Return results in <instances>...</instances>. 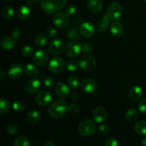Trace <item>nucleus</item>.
Here are the masks:
<instances>
[{
  "instance_id": "nucleus-1",
  "label": "nucleus",
  "mask_w": 146,
  "mask_h": 146,
  "mask_svg": "<svg viewBox=\"0 0 146 146\" xmlns=\"http://www.w3.org/2000/svg\"><path fill=\"white\" fill-rule=\"evenodd\" d=\"M68 111V106L65 101L57 99L51 104L48 108V113L51 118L59 119L63 118Z\"/></svg>"
},
{
  "instance_id": "nucleus-2",
  "label": "nucleus",
  "mask_w": 146,
  "mask_h": 146,
  "mask_svg": "<svg viewBox=\"0 0 146 146\" xmlns=\"http://www.w3.org/2000/svg\"><path fill=\"white\" fill-rule=\"evenodd\" d=\"M66 3V0H41V7L43 11L48 14L59 12Z\"/></svg>"
},
{
  "instance_id": "nucleus-3",
  "label": "nucleus",
  "mask_w": 146,
  "mask_h": 146,
  "mask_svg": "<svg viewBox=\"0 0 146 146\" xmlns=\"http://www.w3.org/2000/svg\"><path fill=\"white\" fill-rule=\"evenodd\" d=\"M78 131L82 136H91L96 131V125L91 120H84L78 125Z\"/></svg>"
},
{
  "instance_id": "nucleus-4",
  "label": "nucleus",
  "mask_w": 146,
  "mask_h": 146,
  "mask_svg": "<svg viewBox=\"0 0 146 146\" xmlns=\"http://www.w3.org/2000/svg\"><path fill=\"white\" fill-rule=\"evenodd\" d=\"M82 51V44L78 41H71L67 43L64 48L65 54L68 57L74 58L80 55Z\"/></svg>"
},
{
  "instance_id": "nucleus-5",
  "label": "nucleus",
  "mask_w": 146,
  "mask_h": 146,
  "mask_svg": "<svg viewBox=\"0 0 146 146\" xmlns=\"http://www.w3.org/2000/svg\"><path fill=\"white\" fill-rule=\"evenodd\" d=\"M122 12L123 9L121 4L117 1H113L108 5L107 9V16L111 21H117L121 17Z\"/></svg>"
},
{
  "instance_id": "nucleus-6",
  "label": "nucleus",
  "mask_w": 146,
  "mask_h": 146,
  "mask_svg": "<svg viewBox=\"0 0 146 146\" xmlns=\"http://www.w3.org/2000/svg\"><path fill=\"white\" fill-rule=\"evenodd\" d=\"M78 65L81 69L85 71H90L95 68L96 65V58L93 56L87 54L84 55L80 58L78 61Z\"/></svg>"
},
{
  "instance_id": "nucleus-7",
  "label": "nucleus",
  "mask_w": 146,
  "mask_h": 146,
  "mask_svg": "<svg viewBox=\"0 0 146 146\" xmlns=\"http://www.w3.org/2000/svg\"><path fill=\"white\" fill-rule=\"evenodd\" d=\"M48 68L51 72L54 74H58L61 73L65 68V62L64 59L60 57H53L48 61Z\"/></svg>"
},
{
  "instance_id": "nucleus-8",
  "label": "nucleus",
  "mask_w": 146,
  "mask_h": 146,
  "mask_svg": "<svg viewBox=\"0 0 146 146\" xmlns=\"http://www.w3.org/2000/svg\"><path fill=\"white\" fill-rule=\"evenodd\" d=\"M53 21L56 27L59 29H64L66 27L69 23V16L66 12L59 11L54 16Z\"/></svg>"
},
{
  "instance_id": "nucleus-9",
  "label": "nucleus",
  "mask_w": 146,
  "mask_h": 146,
  "mask_svg": "<svg viewBox=\"0 0 146 146\" xmlns=\"http://www.w3.org/2000/svg\"><path fill=\"white\" fill-rule=\"evenodd\" d=\"M48 56L46 51L44 49H38L34 53L33 61L37 66H44L48 62Z\"/></svg>"
},
{
  "instance_id": "nucleus-10",
  "label": "nucleus",
  "mask_w": 146,
  "mask_h": 146,
  "mask_svg": "<svg viewBox=\"0 0 146 146\" xmlns=\"http://www.w3.org/2000/svg\"><path fill=\"white\" fill-rule=\"evenodd\" d=\"M52 100V96L48 91H41L36 96V103L41 107H45L49 105Z\"/></svg>"
},
{
  "instance_id": "nucleus-11",
  "label": "nucleus",
  "mask_w": 146,
  "mask_h": 146,
  "mask_svg": "<svg viewBox=\"0 0 146 146\" xmlns=\"http://www.w3.org/2000/svg\"><path fill=\"white\" fill-rule=\"evenodd\" d=\"M64 49V41L59 38H53L48 46V51L52 55L56 56L61 54Z\"/></svg>"
},
{
  "instance_id": "nucleus-12",
  "label": "nucleus",
  "mask_w": 146,
  "mask_h": 146,
  "mask_svg": "<svg viewBox=\"0 0 146 146\" xmlns=\"http://www.w3.org/2000/svg\"><path fill=\"white\" fill-rule=\"evenodd\" d=\"M81 88L84 92L88 94H92L97 91L98 85L95 80L87 78L81 81Z\"/></svg>"
},
{
  "instance_id": "nucleus-13",
  "label": "nucleus",
  "mask_w": 146,
  "mask_h": 146,
  "mask_svg": "<svg viewBox=\"0 0 146 146\" xmlns=\"http://www.w3.org/2000/svg\"><path fill=\"white\" fill-rule=\"evenodd\" d=\"M41 81L38 78H31L27 81L24 89L29 94H34L38 92L41 88Z\"/></svg>"
},
{
  "instance_id": "nucleus-14",
  "label": "nucleus",
  "mask_w": 146,
  "mask_h": 146,
  "mask_svg": "<svg viewBox=\"0 0 146 146\" xmlns=\"http://www.w3.org/2000/svg\"><path fill=\"white\" fill-rule=\"evenodd\" d=\"M23 67L19 64H14L9 67L8 70V76L11 79L18 80L23 75Z\"/></svg>"
},
{
  "instance_id": "nucleus-15",
  "label": "nucleus",
  "mask_w": 146,
  "mask_h": 146,
  "mask_svg": "<svg viewBox=\"0 0 146 146\" xmlns=\"http://www.w3.org/2000/svg\"><path fill=\"white\" fill-rule=\"evenodd\" d=\"M80 34L86 38H90L93 36L95 33V27L91 23L84 22L81 24L79 28Z\"/></svg>"
},
{
  "instance_id": "nucleus-16",
  "label": "nucleus",
  "mask_w": 146,
  "mask_h": 146,
  "mask_svg": "<svg viewBox=\"0 0 146 146\" xmlns=\"http://www.w3.org/2000/svg\"><path fill=\"white\" fill-rule=\"evenodd\" d=\"M54 91H55V94L61 98H67L70 94L68 86L65 83L63 82H59L56 84L54 87Z\"/></svg>"
},
{
  "instance_id": "nucleus-17",
  "label": "nucleus",
  "mask_w": 146,
  "mask_h": 146,
  "mask_svg": "<svg viewBox=\"0 0 146 146\" xmlns=\"http://www.w3.org/2000/svg\"><path fill=\"white\" fill-rule=\"evenodd\" d=\"M93 118L98 123H104L107 118V113L103 107H97L93 112Z\"/></svg>"
},
{
  "instance_id": "nucleus-18",
  "label": "nucleus",
  "mask_w": 146,
  "mask_h": 146,
  "mask_svg": "<svg viewBox=\"0 0 146 146\" xmlns=\"http://www.w3.org/2000/svg\"><path fill=\"white\" fill-rule=\"evenodd\" d=\"M110 31H111V34L114 37L118 38V37H121L123 35L125 29H124L123 25L121 22L118 21H114L111 24Z\"/></svg>"
},
{
  "instance_id": "nucleus-19",
  "label": "nucleus",
  "mask_w": 146,
  "mask_h": 146,
  "mask_svg": "<svg viewBox=\"0 0 146 146\" xmlns=\"http://www.w3.org/2000/svg\"><path fill=\"white\" fill-rule=\"evenodd\" d=\"M17 41L12 36H5L1 38L0 41V46L1 48L6 51H9L13 49L16 46Z\"/></svg>"
},
{
  "instance_id": "nucleus-20",
  "label": "nucleus",
  "mask_w": 146,
  "mask_h": 146,
  "mask_svg": "<svg viewBox=\"0 0 146 146\" xmlns=\"http://www.w3.org/2000/svg\"><path fill=\"white\" fill-rule=\"evenodd\" d=\"M88 10L92 14H98L103 8V3L101 0H88L87 2Z\"/></svg>"
},
{
  "instance_id": "nucleus-21",
  "label": "nucleus",
  "mask_w": 146,
  "mask_h": 146,
  "mask_svg": "<svg viewBox=\"0 0 146 146\" xmlns=\"http://www.w3.org/2000/svg\"><path fill=\"white\" fill-rule=\"evenodd\" d=\"M109 19H108L107 14H104L97 22L96 29L99 33L105 32L107 31L108 28V24H109Z\"/></svg>"
},
{
  "instance_id": "nucleus-22",
  "label": "nucleus",
  "mask_w": 146,
  "mask_h": 146,
  "mask_svg": "<svg viewBox=\"0 0 146 146\" xmlns=\"http://www.w3.org/2000/svg\"><path fill=\"white\" fill-rule=\"evenodd\" d=\"M143 96L142 88L140 86H133L128 92V98L132 101H139Z\"/></svg>"
},
{
  "instance_id": "nucleus-23",
  "label": "nucleus",
  "mask_w": 146,
  "mask_h": 146,
  "mask_svg": "<svg viewBox=\"0 0 146 146\" xmlns=\"http://www.w3.org/2000/svg\"><path fill=\"white\" fill-rule=\"evenodd\" d=\"M31 9L27 6H21L17 10V16L19 19L26 20L31 16Z\"/></svg>"
},
{
  "instance_id": "nucleus-24",
  "label": "nucleus",
  "mask_w": 146,
  "mask_h": 146,
  "mask_svg": "<svg viewBox=\"0 0 146 146\" xmlns=\"http://www.w3.org/2000/svg\"><path fill=\"white\" fill-rule=\"evenodd\" d=\"M24 70L26 75L29 77H31V78H34V77L36 76L38 74V68L31 64H27L25 66V67H24Z\"/></svg>"
},
{
  "instance_id": "nucleus-25",
  "label": "nucleus",
  "mask_w": 146,
  "mask_h": 146,
  "mask_svg": "<svg viewBox=\"0 0 146 146\" xmlns=\"http://www.w3.org/2000/svg\"><path fill=\"white\" fill-rule=\"evenodd\" d=\"M27 121L31 123H36L41 119V114L36 110H32L28 113L27 115Z\"/></svg>"
},
{
  "instance_id": "nucleus-26",
  "label": "nucleus",
  "mask_w": 146,
  "mask_h": 146,
  "mask_svg": "<svg viewBox=\"0 0 146 146\" xmlns=\"http://www.w3.org/2000/svg\"><path fill=\"white\" fill-rule=\"evenodd\" d=\"M135 131L140 135L146 136V121H138L135 125Z\"/></svg>"
},
{
  "instance_id": "nucleus-27",
  "label": "nucleus",
  "mask_w": 146,
  "mask_h": 146,
  "mask_svg": "<svg viewBox=\"0 0 146 146\" xmlns=\"http://www.w3.org/2000/svg\"><path fill=\"white\" fill-rule=\"evenodd\" d=\"M47 42L46 35L43 33H38L34 38V43L37 46H44Z\"/></svg>"
},
{
  "instance_id": "nucleus-28",
  "label": "nucleus",
  "mask_w": 146,
  "mask_h": 146,
  "mask_svg": "<svg viewBox=\"0 0 146 146\" xmlns=\"http://www.w3.org/2000/svg\"><path fill=\"white\" fill-rule=\"evenodd\" d=\"M80 31L74 27L69 28L67 31V37L71 41H78L80 38Z\"/></svg>"
},
{
  "instance_id": "nucleus-29",
  "label": "nucleus",
  "mask_w": 146,
  "mask_h": 146,
  "mask_svg": "<svg viewBox=\"0 0 146 146\" xmlns=\"http://www.w3.org/2000/svg\"><path fill=\"white\" fill-rule=\"evenodd\" d=\"M2 16L5 19L10 20L13 18L14 14V10L11 6H5L3 8L2 11Z\"/></svg>"
},
{
  "instance_id": "nucleus-30",
  "label": "nucleus",
  "mask_w": 146,
  "mask_h": 146,
  "mask_svg": "<svg viewBox=\"0 0 146 146\" xmlns=\"http://www.w3.org/2000/svg\"><path fill=\"white\" fill-rule=\"evenodd\" d=\"M138 111L134 108L129 109L125 114V118L128 122H133L138 118Z\"/></svg>"
},
{
  "instance_id": "nucleus-31",
  "label": "nucleus",
  "mask_w": 146,
  "mask_h": 146,
  "mask_svg": "<svg viewBox=\"0 0 146 146\" xmlns=\"http://www.w3.org/2000/svg\"><path fill=\"white\" fill-rule=\"evenodd\" d=\"M10 109V104L7 100L4 98L0 99V113L1 115L7 113Z\"/></svg>"
},
{
  "instance_id": "nucleus-32",
  "label": "nucleus",
  "mask_w": 146,
  "mask_h": 146,
  "mask_svg": "<svg viewBox=\"0 0 146 146\" xmlns=\"http://www.w3.org/2000/svg\"><path fill=\"white\" fill-rule=\"evenodd\" d=\"M7 131L9 135H12V136H15L17 135L19 133V127L17 125L14 123H11L7 126Z\"/></svg>"
},
{
  "instance_id": "nucleus-33",
  "label": "nucleus",
  "mask_w": 146,
  "mask_h": 146,
  "mask_svg": "<svg viewBox=\"0 0 146 146\" xmlns=\"http://www.w3.org/2000/svg\"><path fill=\"white\" fill-rule=\"evenodd\" d=\"M14 146H29V141L26 137L20 136L15 140Z\"/></svg>"
},
{
  "instance_id": "nucleus-34",
  "label": "nucleus",
  "mask_w": 146,
  "mask_h": 146,
  "mask_svg": "<svg viewBox=\"0 0 146 146\" xmlns=\"http://www.w3.org/2000/svg\"><path fill=\"white\" fill-rule=\"evenodd\" d=\"M12 108L14 111L17 113H21L25 109V104L23 101H16L15 102L13 103Z\"/></svg>"
},
{
  "instance_id": "nucleus-35",
  "label": "nucleus",
  "mask_w": 146,
  "mask_h": 146,
  "mask_svg": "<svg viewBox=\"0 0 146 146\" xmlns=\"http://www.w3.org/2000/svg\"><path fill=\"white\" fill-rule=\"evenodd\" d=\"M68 84L73 89H76L78 88L79 86V80H78V77L75 76H70L68 79Z\"/></svg>"
},
{
  "instance_id": "nucleus-36",
  "label": "nucleus",
  "mask_w": 146,
  "mask_h": 146,
  "mask_svg": "<svg viewBox=\"0 0 146 146\" xmlns=\"http://www.w3.org/2000/svg\"><path fill=\"white\" fill-rule=\"evenodd\" d=\"M78 66V63H77L76 61L75 60H71L68 61L66 64V68L68 71H71V72H74V71H77Z\"/></svg>"
},
{
  "instance_id": "nucleus-37",
  "label": "nucleus",
  "mask_w": 146,
  "mask_h": 146,
  "mask_svg": "<svg viewBox=\"0 0 146 146\" xmlns=\"http://www.w3.org/2000/svg\"><path fill=\"white\" fill-rule=\"evenodd\" d=\"M33 53H34V49L31 46L26 45L21 49V54L25 57H29L30 56L32 55Z\"/></svg>"
},
{
  "instance_id": "nucleus-38",
  "label": "nucleus",
  "mask_w": 146,
  "mask_h": 146,
  "mask_svg": "<svg viewBox=\"0 0 146 146\" xmlns=\"http://www.w3.org/2000/svg\"><path fill=\"white\" fill-rule=\"evenodd\" d=\"M44 84L46 88H47L48 89H51V88H54V86H55V80L53 77L48 76L44 80Z\"/></svg>"
},
{
  "instance_id": "nucleus-39",
  "label": "nucleus",
  "mask_w": 146,
  "mask_h": 146,
  "mask_svg": "<svg viewBox=\"0 0 146 146\" xmlns=\"http://www.w3.org/2000/svg\"><path fill=\"white\" fill-rule=\"evenodd\" d=\"M56 29L54 27H48L46 29V35L50 38H55L56 36Z\"/></svg>"
},
{
  "instance_id": "nucleus-40",
  "label": "nucleus",
  "mask_w": 146,
  "mask_h": 146,
  "mask_svg": "<svg viewBox=\"0 0 146 146\" xmlns=\"http://www.w3.org/2000/svg\"><path fill=\"white\" fill-rule=\"evenodd\" d=\"M76 11V7L74 4H70L66 6L65 9V12L68 14V16H73L75 14Z\"/></svg>"
},
{
  "instance_id": "nucleus-41",
  "label": "nucleus",
  "mask_w": 146,
  "mask_h": 146,
  "mask_svg": "<svg viewBox=\"0 0 146 146\" xmlns=\"http://www.w3.org/2000/svg\"><path fill=\"white\" fill-rule=\"evenodd\" d=\"M110 132V127L109 125L106 124H101L98 127V133L101 135H107Z\"/></svg>"
},
{
  "instance_id": "nucleus-42",
  "label": "nucleus",
  "mask_w": 146,
  "mask_h": 146,
  "mask_svg": "<svg viewBox=\"0 0 146 146\" xmlns=\"http://www.w3.org/2000/svg\"><path fill=\"white\" fill-rule=\"evenodd\" d=\"M93 45L89 42H85L82 44V52L84 54H88V53L91 52L93 51Z\"/></svg>"
},
{
  "instance_id": "nucleus-43",
  "label": "nucleus",
  "mask_w": 146,
  "mask_h": 146,
  "mask_svg": "<svg viewBox=\"0 0 146 146\" xmlns=\"http://www.w3.org/2000/svg\"><path fill=\"white\" fill-rule=\"evenodd\" d=\"M80 111V107L79 106L77 105L76 104H70L68 106V111H69L70 113L72 114H76L79 112Z\"/></svg>"
},
{
  "instance_id": "nucleus-44",
  "label": "nucleus",
  "mask_w": 146,
  "mask_h": 146,
  "mask_svg": "<svg viewBox=\"0 0 146 146\" xmlns=\"http://www.w3.org/2000/svg\"><path fill=\"white\" fill-rule=\"evenodd\" d=\"M11 36L16 40V41H19L21 36V33L19 29L14 28L13 29L12 31H11Z\"/></svg>"
},
{
  "instance_id": "nucleus-45",
  "label": "nucleus",
  "mask_w": 146,
  "mask_h": 146,
  "mask_svg": "<svg viewBox=\"0 0 146 146\" xmlns=\"http://www.w3.org/2000/svg\"><path fill=\"white\" fill-rule=\"evenodd\" d=\"M138 108L142 113L146 114V98H143L138 103Z\"/></svg>"
},
{
  "instance_id": "nucleus-46",
  "label": "nucleus",
  "mask_w": 146,
  "mask_h": 146,
  "mask_svg": "<svg viewBox=\"0 0 146 146\" xmlns=\"http://www.w3.org/2000/svg\"><path fill=\"white\" fill-rule=\"evenodd\" d=\"M105 146H118V141L114 138H108L105 141Z\"/></svg>"
},
{
  "instance_id": "nucleus-47",
  "label": "nucleus",
  "mask_w": 146,
  "mask_h": 146,
  "mask_svg": "<svg viewBox=\"0 0 146 146\" xmlns=\"http://www.w3.org/2000/svg\"><path fill=\"white\" fill-rule=\"evenodd\" d=\"M6 78V73L4 72V71H1V72H0V79L1 80V81H3V80H4Z\"/></svg>"
},
{
  "instance_id": "nucleus-48",
  "label": "nucleus",
  "mask_w": 146,
  "mask_h": 146,
  "mask_svg": "<svg viewBox=\"0 0 146 146\" xmlns=\"http://www.w3.org/2000/svg\"><path fill=\"white\" fill-rule=\"evenodd\" d=\"M70 98H71V100H72V101H76V100H77V96L76 94H72L71 96H70Z\"/></svg>"
},
{
  "instance_id": "nucleus-49",
  "label": "nucleus",
  "mask_w": 146,
  "mask_h": 146,
  "mask_svg": "<svg viewBox=\"0 0 146 146\" xmlns=\"http://www.w3.org/2000/svg\"><path fill=\"white\" fill-rule=\"evenodd\" d=\"M44 146H56V145L54 144V142H52V141H48V142L46 143Z\"/></svg>"
},
{
  "instance_id": "nucleus-50",
  "label": "nucleus",
  "mask_w": 146,
  "mask_h": 146,
  "mask_svg": "<svg viewBox=\"0 0 146 146\" xmlns=\"http://www.w3.org/2000/svg\"><path fill=\"white\" fill-rule=\"evenodd\" d=\"M142 145L143 146H146V137L142 141Z\"/></svg>"
},
{
  "instance_id": "nucleus-51",
  "label": "nucleus",
  "mask_w": 146,
  "mask_h": 146,
  "mask_svg": "<svg viewBox=\"0 0 146 146\" xmlns=\"http://www.w3.org/2000/svg\"><path fill=\"white\" fill-rule=\"evenodd\" d=\"M7 1H11V0H7Z\"/></svg>"
},
{
  "instance_id": "nucleus-52",
  "label": "nucleus",
  "mask_w": 146,
  "mask_h": 146,
  "mask_svg": "<svg viewBox=\"0 0 146 146\" xmlns=\"http://www.w3.org/2000/svg\"><path fill=\"white\" fill-rule=\"evenodd\" d=\"M144 1H145V2H146V0H144Z\"/></svg>"
}]
</instances>
